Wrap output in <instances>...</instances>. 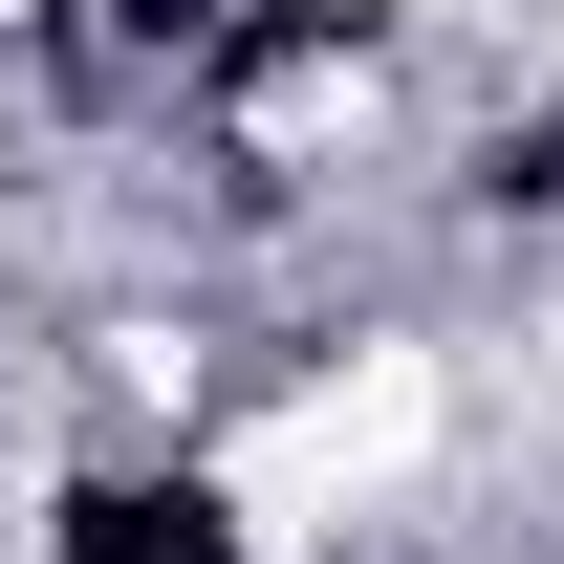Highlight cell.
<instances>
[{"mask_svg":"<svg viewBox=\"0 0 564 564\" xmlns=\"http://www.w3.org/2000/svg\"><path fill=\"white\" fill-rule=\"evenodd\" d=\"M0 22H44V0H0Z\"/></svg>","mask_w":564,"mask_h":564,"instance_id":"cell-3","label":"cell"},{"mask_svg":"<svg viewBox=\"0 0 564 564\" xmlns=\"http://www.w3.org/2000/svg\"><path fill=\"white\" fill-rule=\"evenodd\" d=\"M44 564H239V499L196 456H109V478L44 499Z\"/></svg>","mask_w":564,"mask_h":564,"instance_id":"cell-1","label":"cell"},{"mask_svg":"<svg viewBox=\"0 0 564 564\" xmlns=\"http://www.w3.org/2000/svg\"><path fill=\"white\" fill-rule=\"evenodd\" d=\"M478 196H499V217H564V131H499V152H478Z\"/></svg>","mask_w":564,"mask_h":564,"instance_id":"cell-2","label":"cell"}]
</instances>
